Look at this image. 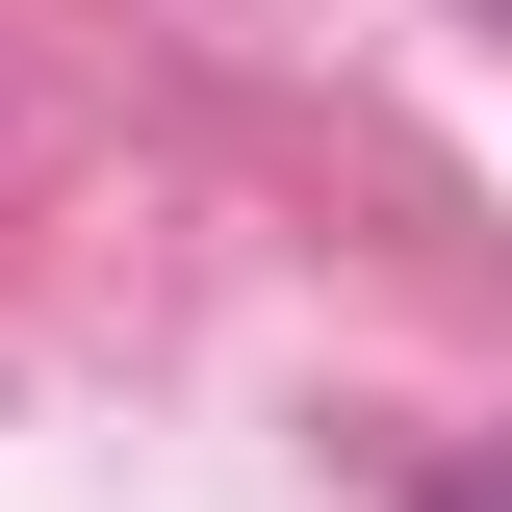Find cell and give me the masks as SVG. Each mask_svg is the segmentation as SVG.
<instances>
[{
  "mask_svg": "<svg viewBox=\"0 0 512 512\" xmlns=\"http://www.w3.org/2000/svg\"><path fill=\"white\" fill-rule=\"evenodd\" d=\"M487 512H512V487H487Z\"/></svg>",
  "mask_w": 512,
  "mask_h": 512,
  "instance_id": "cell-1",
  "label": "cell"
}]
</instances>
